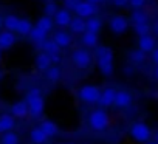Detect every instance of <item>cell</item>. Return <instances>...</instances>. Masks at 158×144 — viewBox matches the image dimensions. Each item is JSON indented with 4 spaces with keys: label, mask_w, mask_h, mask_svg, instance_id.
Masks as SVG:
<instances>
[{
    "label": "cell",
    "mask_w": 158,
    "mask_h": 144,
    "mask_svg": "<svg viewBox=\"0 0 158 144\" xmlns=\"http://www.w3.org/2000/svg\"><path fill=\"white\" fill-rule=\"evenodd\" d=\"M40 130L48 136V138H53V136H56L57 133H59V127L53 122V121H50V119H45V121H42L40 122Z\"/></svg>",
    "instance_id": "15"
},
{
    "label": "cell",
    "mask_w": 158,
    "mask_h": 144,
    "mask_svg": "<svg viewBox=\"0 0 158 144\" xmlns=\"http://www.w3.org/2000/svg\"><path fill=\"white\" fill-rule=\"evenodd\" d=\"M0 142L2 144H19V136L14 132H5Z\"/></svg>",
    "instance_id": "31"
},
{
    "label": "cell",
    "mask_w": 158,
    "mask_h": 144,
    "mask_svg": "<svg viewBox=\"0 0 158 144\" xmlns=\"http://www.w3.org/2000/svg\"><path fill=\"white\" fill-rule=\"evenodd\" d=\"M71 60H73V64H74L77 68L85 70V68H89L90 64H92V54H90L85 48H77V50L73 51Z\"/></svg>",
    "instance_id": "6"
},
{
    "label": "cell",
    "mask_w": 158,
    "mask_h": 144,
    "mask_svg": "<svg viewBox=\"0 0 158 144\" xmlns=\"http://www.w3.org/2000/svg\"><path fill=\"white\" fill-rule=\"evenodd\" d=\"M115 95H116V90H115V88H110V87H107V88L101 90V96H99V101H98V104H99L101 107H110V105H113Z\"/></svg>",
    "instance_id": "10"
},
{
    "label": "cell",
    "mask_w": 158,
    "mask_h": 144,
    "mask_svg": "<svg viewBox=\"0 0 158 144\" xmlns=\"http://www.w3.org/2000/svg\"><path fill=\"white\" fill-rule=\"evenodd\" d=\"M71 22V14L67 10H57V13L53 16V23L57 27H68Z\"/></svg>",
    "instance_id": "11"
},
{
    "label": "cell",
    "mask_w": 158,
    "mask_h": 144,
    "mask_svg": "<svg viewBox=\"0 0 158 144\" xmlns=\"http://www.w3.org/2000/svg\"><path fill=\"white\" fill-rule=\"evenodd\" d=\"M0 59H2V50H0Z\"/></svg>",
    "instance_id": "46"
},
{
    "label": "cell",
    "mask_w": 158,
    "mask_h": 144,
    "mask_svg": "<svg viewBox=\"0 0 158 144\" xmlns=\"http://www.w3.org/2000/svg\"><path fill=\"white\" fill-rule=\"evenodd\" d=\"M155 39L152 37V36H143V37H139V40H138V50H141L143 53H150V51H153L155 50Z\"/></svg>",
    "instance_id": "12"
},
{
    "label": "cell",
    "mask_w": 158,
    "mask_h": 144,
    "mask_svg": "<svg viewBox=\"0 0 158 144\" xmlns=\"http://www.w3.org/2000/svg\"><path fill=\"white\" fill-rule=\"evenodd\" d=\"M133 31H135L139 37H143V36H147V34H149L150 27H149V23H136V25H133Z\"/></svg>",
    "instance_id": "32"
},
{
    "label": "cell",
    "mask_w": 158,
    "mask_h": 144,
    "mask_svg": "<svg viewBox=\"0 0 158 144\" xmlns=\"http://www.w3.org/2000/svg\"><path fill=\"white\" fill-rule=\"evenodd\" d=\"M0 78H2V73H0Z\"/></svg>",
    "instance_id": "47"
},
{
    "label": "cell",
    "mask_w": 158,
    "mask_h": 144,
    "mask_svg": "<svg viewBox=\"0 0 158 144\" xmlns=\"http://www.w3.org/2000/svg\"><path fill=\"white\" fill-rule=\"evenodd\" d=\"M101 28H102V20L99 17H95L93 16V17H90V19L85 20V31L98 34L101 31Z\"/></svg>",
    "instance_id": "19"
},
{
    "label": "cell",
    "mask_w": 158,
    "mask_h": 144,
    "mask_svg": "<svg viewBox=\"0 0 158 144\" xmlns=\"http://www.w3.org/2000/svg\"><path fill=\"white\" fill-rule=\"evenodd\" d=\"M30 39H31V42H34V43H39V45H42L45 40H47V33H44L42 30H39L37 27H33V30L30 31Z\"/></svg>",
    "instance_id": "22"
},
{
    "label": "cell",
    "mask_w": 158,
    "mask_h": 144,
    "mask_svg": "<svg viewBox=\"0 0 158 144\" xmlns=\"http://www.w3.org/2000/svg\"><path fill=\"white\" fill-rule=\"evenodd\" d=\"M17 23H19V17L14 16V14H8V16L3 17V27H5L6 31H10V33H16Z\"/></svg>",
    "instance_id": "23"
},
{
    "label": "cell",
    "mask_w": 158,
    "mask_h": 144,
    "mask_svg": "<svg viewBox=\"0 0 158 144\" xmlns=\"http://www.w3.org/2000/svg\"><path fill=\"white\" fill-rule=\"evenodd\" d=\"M27 105H28V113H30L31 116H34V118H39V116L44 113V109H45L44 96L40 95V96H37V98H34V99L28 101V102H27Z\"/></svg>",
    "instance_id": "8"
},
{
    "label": "cell",
    "mask_w": 158,
    "mask_h": 144,
    "mask_svg": "<svg viewBox=\"0 0 158 144\" xmlns=\"http://www.w3.org/2000/svg\"><path fill=\"white\" fill-rule=\"evenodd\" d=\"M130 20L133 22V25L136 23H147V14L141 10H135L130 16Z\"/></svg>",
    "instance_id": "29"
},
{
    "label": "cell",
    "mask_w": 158,
    "mask_h": 144,
    "mask_svg": "<svg viewBox=\"0 0 158 144\" xmlns=\"http://www.w3.org/2000/svg\"><path fill=\"white\" fill-rule=\"evenodd\" d=\"M70 30H71V33H74V34H84L85 33V20L84 19H81V17H71V22H70Z\"/></svg>",
    "instance_id": "18"
},
{
    "label": "cell",
    "mask_w": 158,
    "mask_h": 144,
    "mask_svg": "<svg viewBox=\"0 0 158 144\" xmlns=\"http://www.w3.org/2000/svg\"><path fill=\"white\" fill-rule=\"evenodd\" d=\"M40 47H42L44 53H47L48 56H51V54H59V51H60V48L54 43V40H45Z\"/></svg>",
    "instance_id": "27"
},
{
    "label": "cell",
    "mask_w": 158,
    "mask_h": 144,
    "mask_svg": "<svg viewBox=\"0 0 158 144\" xmlns=\"http://www.w3.org/2000/svg\"><path fill=\"white\" fill-rule=\"evenodd\" d=\"M45 144H47V142H45Z\"/></svg>",
    "instance_id": "49"
},
{
    "label": "cell",
    "mask_w": 158,
    "mask_h": 144,
    "mask_svg": "<svg viewBox=\"0 0 158 144\" xmlns=\"http://www.w3.org/2000/svg\"><path fill=\"white\" fill-rule=\"evenodd\" d=\"M82 43H84L85 47H89V48L98 47V34L85 31V33L82 34Z\"/></svg>",
    "instance_id": "26"
},
{
    "label": "cell",
    "mask_w": 158,
    "mask_h": 144,
    "mask_svg": "<svg viewBox=\"0 0 158 144\" xmlns=\"http://www.w3.org/2000/svg\"><path fill=\"white\" fill-rule=\"evenodd\" d=\"M53 40H54V43H56L59 48H67V47H70V43H71V36H70L68 33H65V31H57V33L54 34Z\"/></svg>",
    "instance_id": "16"
},
{
    "label": "cell",
    "mask_w": 158,
    "mask_h": 144,
    "mask_svg": "<svg viewBox=\"0 0 158 144\" xmlns=\"http://www.w3.org/2000/svg\"><path fill=\"white\" fill-rule=\"evenodd\" d=\"M14 125H16L14 116H11L10 113H3L0 116V130L2 132H13Z\"/></svg>",
    "instance_id": "17"
},
{
    "label": "cell",
    "mask_w": 158,
    "mask_h": 144,
    "mask_svg": "<svg viewBox=\"0 0 158 144\" xmlns=\"http://www.w3.org/2000/svg\"><path fill=\"white\" fill-rule=\"evenodd\" d=\"M109 27L113 34H124L129 28V20L124 16H113L109 22Z\"/></svg>",
    "instance_id": "7"
},
{
    "label": "cell",
    "mask_w": 158,
    "mask_h": 144,
    "mask_svg": "<svg viewBox=\"0 0 158 144\" xmlns=\"http://www.w3.org/2000/svg\"><path fill=\"white\" fill-rule=\"evenodd\" d=\"M147 144H158V142H155V141H147Z\"/></svg>",
    "instance_id": "45"
},
{
    "label": "cell",
    "mask_w": 158,
    "mask_h": 144,
    "mask_svg": "<svg viewBox=\"0 0 158 144\" xmlns=\"http://www.w3.org/2000/svg\"><path fill=\"white\" fill-rule=\"evenodd\" d=\"M152 60L158 65V48H155V50L152 51Z\"/></svg>",
    "instance_id": "38"
},
{
    "label": "cell",
    "mask_w": 158,
    "mask_h": 144,
    "mask_svg": "<svg viewBox=\"0 0 158 144\" xmlns=\"http://www.w3.org/2000/svg\"><path fill=\"white\" fill-rule=\"evenodd\" d=\"M130 136L135 141H138V142H147L150 139V136H152V130L144 122H135L130 127Z\"/></svg>",
    "instance_id": "4"
},
{
    "label": "cell",
    "mask_w": 158,
    "mask_h": 144,
    "mask_svg": "<svg viewBox=\"0 0 158 144\" xmlns=\"http://www.w3.org/2000/svg\"><path fill=\"white\" fill-rule=\"evenodd\" d=\"M87 2H90V3H95V5H98V3H101V2H106V0H87Z\"/></svg>",
    "instance_id": "40"
},
{
    "label": "cell",
    "mask_w": 158,
    "mask_h": 144,
    "mask_svg": "<svg viewBox=\"0 0 158 144\" xmlns=\"http://www.w3.org/2000/svg\"><path fill=\"white\" fill-rule=\"evenodd\" d=\"M155 76H156V79H158V67H156V70H155Z\"/></svg>",
    "instance_id": "44"
},
{
    "label": "cell",
    "mask_w": 158,
    "mask_h": 144,
    "mask_svg": "<svg viewBox=\"0 0 158 144\" xmlns=\"http://www.w3.org/2000/svg\"><path fill=\"white\" fill-rule=\"evenodd\" d=\"M129 59L133 64H143L144 59H146V53H143L141 50H133V51L129 53Z\"/></svg>",
    "instance_id": "30"
},
{
    "label": "cell",
    "mask_w": 158,
    "mask_h": 144,
    "mask_svg": "<svg viewBox=\"0 0 158 144\" xmlns=\"http://www.w3.org/2000/svg\"><path fill=\"white\" fill-rule=\"evenodd\" d=\"M14 43H16L14 33H10V31L0 33V50H10Z\"/></svg>",
    "instance_id": "14"
},
{
    "label": "cell",
    "mask_w": 158,
    "mask_h": 144,
    "mask_svg": "<svg viewBox=\"0 0 158 144\" xmlns=\"http://www.w3.org/2000/svg\"><path fill=\"white\" fill-rule=\"evenodd\" d=\"M2 27H3V17L0 16V28H2Z\"/></svg>",
    "instance_id": "42"
},
{
    "label": "cell",
    "mask_w": 158,
    "mask_h": 144,
    "mask_svg": "<svg viewBox=\"0 0 158 144\" xmlns=\"http://www.w3.org/2000/svg\"><path fill=\"white\" fill-rule=\"evenodd\" d=\"M155 142H158V130L155 132Z\"/></svg>",
    "instance_id": "43"
},
{
    "label": "cell",
    "mask_w": 158,
    "mask_h": 144,
    "mask_svg": "<svg viewBox=\"0 0 158 144\" xmlns=\"http://www.w3.org/2000/svg\"><path fill=\"white\" fill-rule=\"evenodd\" d=\"M11 116L14 118H25L28 115V105L25 101H17L11 105Z\"/></svg>",
    "instance_id": "13"
},
{
    "label": "cell",
    "mask_w": 158,
    "mask_h": 144,
    "mask_svg": "<svg viewBox=\"0 0 158 144\" xmlns=\"http://www.w3.org/2000/svg\"><path fill=\"white\" fill-rule=\"evenodd\" d=\"M57 13V5L54 3V2H48L47 5H45V16H48V17H51L53 19V16Z\"/></svg>",
    "instance_id": "33"
},
{
    "label": "cell",
    "mask_w": 158,
    "mask_h": 144,
    "mask_svg": "<svg viewBox=\"0 0 158 144\" xmlns=\"http://www.w3.org/2000/svg\"><path fill=\"white\" fill-rule=\"evenodd\" d=\"M36 67L40 70V71H47L50 67H51V60H50V56L47 53H39L36 56Z\"/></svg>",
    "instance_id": "21"
},
{
    "label": "cell",
    "mask_w": 158,
    "mask_h": 144,
    "mask_svg": "<svg viewBox=\"0 0 158 144\" xmlns=\"http://www.w3.org/2000/svg\"><path fill=\"white\" fill-rule=\"evenodd\" d=\"M124 73H126V75H132V73H133V68H132V67H126V68H124Z\"/></svg>",
    "instance_id": "39"
},
{
    "label": "cell",
    "mask_w": 158,
    "mask_h": 144,
    "mask_svg": "<svg viewBox=\"0 0 158 144\" xmlns=\"http://www.w3.org/2000/svg\"><path fill=\"white\" fill-rule=\"evenodd\" d=\"M146 3V0H129V5L135 10H141Z\"/></svg>",
    "instance_id": "34"
},
{
    "label": "cell",
    "mask_w": 158,
    "mask_h": 144,
    "mask_svg": "<svg viewBox=\"0 0 158 144\" xmlns=\"http://www.w3.org/2000/svg\"><path fill=\"white\" fill-rule=\"evenodd\" d=\"M76 0H64V6L67 11H74V6H76Z\"/></svg>",
    "instance_id": "35"
},
{
    "label": "cell",
    "mask_w": 158,
    "mask_h": 144,
    "mask_svg": "<svg viewBox=\"0 0 158 144\" xmlns=\"http://www.w3.org/2000/svg\"><path fill=\"white\" fill-rule=\"evenodd\" d=\"M89 124H90V127H92L95 132H102V130H106V129L109 127V124H110V119H109L107 112L102 110V109L93 110V112L90 113V116H89Z\"/></svg>",
    "instance_id": "2"
},
{
    "label": "cell",
    "mask_w": 158,
    "mask_h": 144,
    "mask_svg": "<svg viewBox=\"0 0 158 144\" xmlns=\"http://www.w3.org/2000/svg\"><path fill=\"white\" fill-rule=\"evenodd\" d=\"M77 96L81 101H84L87 104H96L99 101L101 90L96 85H82L77 92Z\"/></svg>",
    "instance_id": "3"
},
{
    "label": "cell",
    "mask_w": 158,
    "mask_h": 144,
    "mask_svg": "<svg viewBox=\"0 0 158 144\" xmlns=\"http://www.w3.org/2000/svg\"><path fill=\"white\" fill-rule=\"evenodd\" d=\"M153 31H155V33L158 34V20H156V22L153 23Z\"/></svg>",
    "instance_id": "41"
},
{
    "label": "cell",
    "mask_w": 158,
    "mask_h": 144,
    "mask_svg": "<svg viewBox=\"0 0 158 144\" xmlns=\"http://www.w3.org/2000/svg\"><path fill=\"white\" fill-rule=\"evenodd\" d=\"M47 79L51 81V82H57L60 79V68L57 65H51L47 70Z\"/></svg>",
    "instance_id": "28"
},
{
    "label": "cell",
    "mask_w": 158,
    "mask_h": 144,
    "mask_svg": "<svg viewBox=\"0 0 158 144\" xmlns=\"http://www.w3.org/2000/svg\"><path fill=\"white\" fill-rule=\"evenodd\" d=\"M74 13L77 17H81V19H90L93 17L96 13H98V5L95 3H90L87 2V0H81V2H77L76 6H74Z\"/></svg>",
    "instance_id": "5"
},
{
    "label": "cell",
    "mask_w": 158,
    "mask_h": 144,
    "mask_svg": "<svg viewBox=\"0 0 158 144\" xmlns=\"http://www.w3.org/2000/svg\"><path fill=\"white\" fill-rule=\"evenodd\" d=\"M132 104V95L126 90H119L116 92L115 95V101H113V105L118 107V109H126Z\"/></svg>",
    "instance_id": "9"
},
{
    "label": "cell",
    "mask_w": 158,
    "mask_h": 144,
    "mask_svg": "<svg viewBox=\"0 0 158 144\" xmlns=\"http://www.w3.org/2000/svg\"><path fill=\"white\" fill-rule=\"evenodd\" d=\"M0 133H2V130H0Z\"/></svg>",
    "instance_id": "48"
},
{
    "label": "cell",
    "mask_w": 158,
    "mask_h": 144,
    "mask_svg": "<svg viewBox=\"0 0 158 144\" xmlns=\"http://www.w3.org/2000/svg\"><path fill=\"white\" fill-rule=\"evenodd\" d=\"M36 27H37L39 30H42L44 33H50V31L53 30V19L48 17V16H42V17L37 20Z\"/></svg>",
    "instance_id": "25"
},
{
    "label": "cell",
    "mask_w": 158,
    "mask_h": 144,
    "mask_svg": "<svg viewBox=\"0 0 158 144\" xmlns=\"http://www.w3.org/2000/svg\"><path fill=\"white\" fill-rule=\"evenodd\" d=\"M50 60H51V65H53V64L56 65V64L60 62V56H59V54H51V56H50Z\"/></svg>",
    "instance_id": "37"
},
{
    "label": "cell",
    "mask_w": 158,
    "mask_h": 144,
    "mask_svg": "<svg viewBox=\"0 0 158 144\" xmlns=\"http://www.w3.org/2000/svg\"><path fill=\"white\" fill-rule=\"evenodd\" d=\"M31 30H33V23L28 19H19V23H17V28H16V33L17 34L28 36Z\"/></svg>",
    "instance_id": "24"
},
{
    "label": "cell",
    "mask_w": 158,
    "mask_h": 144,
    "mask_svg": "<svg viewBox=\"0 0 158 144\" xmlns=\"http://www.w3.org/2000/svg\"><path fill=\"white\" fill-rule=\"evenodd\" d=\"M96 59L98 67L104 76L113 75V51L109 47H98L96 48Z\"/></svg>",
    "instance_id": "1"
},
{
    "label": "cell",
    "mask_w": 158,
    "mask_h": 144,
    "mask_svg": "<svg viewBox=\"0 0 158 144\" xmlns=\"http://www.w3.org/2000/svg\"><path fill=\"white\" fill-rule=\"evenodd\" d=\"M112 3L116 6V8H124L129 5V0H112Z\"/></svg>",
    "instance_id": "36"
},
{
    "label": "cell",
    "mask_w": 158,
    "mask_h": 144,
    "mask_svg": "<svg viewBox=\"0 0 158 144\" xmlns=\"http://www.w3.org/2000/svg\"><path fill=\"white\" fill-rule=\"evenodd\" d=\"M30 138H31V142L33 144H45L48 136L40 130V127H33L31 132H30Z\"/></svg>",
    "instance_id": "20"
}]
</instances>
